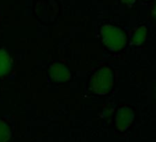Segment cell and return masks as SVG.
<instances>
[{
  "mask_svg": "<svg viewBox=\"0 0 156 142\" xmlns=\"http://www.w3.org/2000/svg\"><path fill=\"white\" fill-rule=\"evenodd\" d=\"M100 35L105 46L114 51L122 50L127 43L123 30L113 25H104L100 29Z\"/></svg>",
  "mask_w": 156,
  "mask_h": 142,
  "instance_id": "6da1fadb",
  "label": "cell"
},
{
  "mask_svg": "<svg viewBox=\"0 0 156 142\" xmlns=\"http://www.w3.org/2000/svg\"><path fill=\"white\" fill-rule=\"evenodd\" d=\"M91 90L97 95L108 94L113 86V74L109 68L104 67L94 74L90 83Z\"/></svg>",
  "mask_w": 156,
  "mask_h": 142,
  "instance_id": "7a4b0ae2",
  "label": "cell"
},
{
  "mask_svg": "<svg viewBox=\"0 0 156 142\" xmlns=\"http://www.w3.org/2000/svg\"><path fill=\"white\" fill-rule=\"evenodd\" d=\"M133 118L134 114L130 108L127 106L120 107L116 116V126L119 130L124 131L131 125Z\"/></svg>",
  "mask_w": 156,
  "mask_h": 142,
  "instance_id": "3957f363",
  "label": "cell"
},
{
  "mask_svg": "<svg viewBox=\"0 0 156 142\" xmlns=\"http://www.w3.org/2000/svg\"><path fill=\"white\" fill-rule=\"evenodd\" d=\"M50 76L55 82H66L71 78L70 71L62 63H53L49 70Z\"/></svg>",
  "mask_w": 156,
  "mask_h": 142,
  "instance_id": "277c9868",
  "label": "cell"
},
{
  "mask_svg": "<svg viewBox=\"0 0 156 142\" xmlns=\"http://www.w3.org/2000/svg\"><path fill=\"white\" fill-rule=\"evenodd\" d=\"M11 68V59L5 50H0V77L7 74Z\"/></svg>",
  "mask_w": 156,
  "mask_h": 142,
  "instance_id": "5b68a950",
  "label": "cell"
},
{
  "mask_svg": "<svg viewBox=\"0 0 156 142\" xmlns=\"http://www.w3.org/2000/svg\"><path fill=\"white\" fill-rule=\"evenodd\" d=\"M147 37V28L145 26H140L136 29L134 31L132 38H131V43L135 46H140L141 45Z\"/></svg>",
  "mask_w": 156,
  "mask_h": 142,
  "instance_id": "8992f818",
  "label": "cell"
},
{
  "mask_svg": "<svg viewBox=\"0 0 156 142\" xmlns=\"http://www.w3.org/2000/svg\"><path fill=\"white\" fill-rule=\"evenodd\" d=\"M11 136V131L9 125L0 120V142H7Z\"/></svg>",
  "mask_w": 156,
  "mask_h": 142,
  "instance_id": "52a82bcc",
  "label": "cell"
},
{
  "mask_svg": "<svg viewBox=\"0 0 156 142\" xmlns=\"http://www.w3.org/2000/svg\"><path fill=\"white\" fill-rule=\"evenodd\" d=\"M121 3L125 4V5H128V6H131L135 3L136 0H120Z\"/></svg>",
  "mask_w": 156,
  "mask_h": 142,
  "instance_id": "ba28073f",
  "label": "cell"
},
{
  "mask_svg": "<svg viewBox=\"0 0 156 142\" xmlns=\"http://www.w3.org/2000/svg\"><path fill=\"white\" fill-rule=\"evenodd\" d=\"M151 16L153 19H156V4L154 5V7L152 8V10H151Z\"/></svg>",
  "mask_w": 156,
  "mask_h": 142,
  "instance_id": "9c48e42d",
  "label": "cell"
}]
</instances>
